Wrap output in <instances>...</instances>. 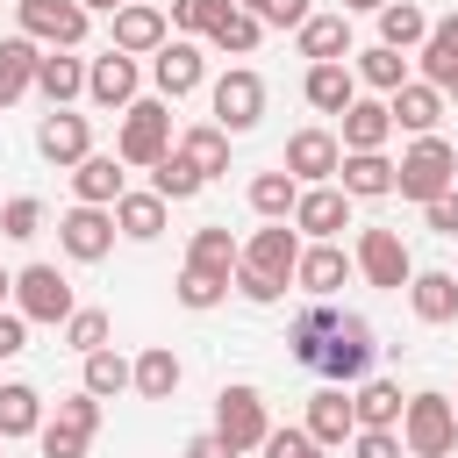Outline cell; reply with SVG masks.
Listing matches in <instances>:
<instances>
[{
  "label": "cell",
  "mask_w": 458,
  "mask_h": 458,
  "mask_svg": "<svg viewBox=\"0 0 458 458\" xmlns=\"http://www.w3.org/2000/svg\"><path fill=\"white\" fill-rule=\"evenodd\" d=\"M358 272H365L372 286H386V293H401V286L415 279V265H408V243H401L394 229H365V236H358Z\"/></svg>",
  "instance_id": "12"
},
{
  "label": "cell",
  "mask_w": 458,
  "mask_h": 458,
  "mask_svg": "<svg viewBox=\"0 0 458 458\" xmlns=\"http://www.w3.org/2000/svg\"><path fill=\"white\" fill-rule=\"evenodd\" d=\"M422 215H429V229H437V236H458V186H451V193H437Z\"/></svg>",
  "instance_id": "51"
},
{
  "label": "cell",
  "mask_w": 458,
  "mask_h": 458,
  "mask_svg": "<svg viewBox=\"0 0 458 458\" xmlns=\"http://www.w3.org/2000/svg\"><path fill=\"white\" fill-rule=\"evenodd\" d=\"M79 7H86V14H93V7H107V14H122L129 0H79Z\"/></svg>",
  "instance_id": "55"
},
{
  "label": "cell",
  "mask_w": 458,
  "mask_h": 458,
  "mask_svg": "<svg viewBox=\"0 0 458 458\" xmlns=\"http://www.w3.org/2000/svg\"><path fill=\"white\" fill-rule=\"evenodd\" d=\"M293 36H301V57L308 64H344L351 57V14H308Z\"/></svg>",
  "instance_id": "19"
},
{
  "label": "cell",
  "mask_w": 458,
  "mask_h": 458,
  "mask_svg": "<svg viewBox=\"0 0 458 458\" xmlns=\"http://www.w3.org/2000/svg\"><path fill=\"white\" fill-rule=\"evenodd\" d=\"M14 315H29V322H72L79 315L72 308V279L57 265H21L14 272Z\"/></svg>",
  "instance_id": "6"
},
{
  "label": "cell",
  "mask_w": 458,
  "mask_h": 458,
  "mask_svg": "<svg viewBox=\"0 0 458 458\" xmlns=\"http://www.w3.org/2000/svg\"><path fill=\"white\" fill-rule=\"evenodd\" d=\"M401 451H408V444H401L394 429H358V437H351V458H401Z\"/></svg>",
  "instance_id": "49"
},
{
  "label": "cell",
  "mask_w": 458,
  "mask_h": 458,
  "mask_svg": "<svg viewBox=\"0 0 458 458\" xmlns=\"http://www.w3.org/2000/svg\"><path fill=\"white\" fill-rule=\"evenodd\" d=\"M458 186V150L444 143V136H415V150L394 165V193L401 200H437V193H451Z\"/></svg>",
  "instance_id": "2"
},
{
  "label": "cell",
  "mask_w": 458,
  "mask_h": 458,
  "mask_svg": "<svg viewBox=\"0 0 458 458\" xmlns=\"http://www.w3.org/2000/svg\"><path fill=\"white\" fill-rule=\"evenodd\" d=\"M401 444H408L415 458H451V444H458V408H451V394H408Z\"/></svg>",
  "instance_id": "3"
},
{
  "label": "cell",
  "mask_w": 458,
  "mask_h": 458,
  "mask_svg": "<svg viewBox=\"0 0 458 458\" xmlns=\"http://www.w3.org/2000/svg\"><path fill=\"white\" fill-rule=\"evenodd\" d=\"M265 458H329V451H322L308 429H272V437H265Z\"/></svg>",
  "instance_id": "46"
},
{
  "label": "cell",
  "mask_w": 458,
  "mask_h": 458,
  "mask_svg": "<svg viewBox=\"0 0 458 458\" xmlns=\"http://www.w3.org/2000/svg\"><path fill=\"white\" fill-rule=\"evenodd\" d=\"M351 408H358V429H394V422L408 415V401H401L394 379H365V386L351 394Z\"/></svg>",
  "instance_id": "32"
},
{
  "label": "cell",
  "mask_w": 458,
  "mask_h": 458,
  "mask_svg": "<svg viewBox=\"0 0 458 458\" xmlns=\"http://www.w3.org/2000/svg\"><path fill=\"white\" fill-rule=\"evenodd\" d=\"M186 458H236V451H229V437H215V429H200V437L186 444Z\"/></svg>",
  "instance_id": "53"
},
{
  "label": "cell",
  "mask_w": 458,
  "mask_h": 458,
  "mask_svg": "<svg viewBox=\"0 0 458 458\" xmlns=\"http://www.w3.org/2000/svg\"><path fill=\"white\" fill-rule=\"evenodd\" d=\"M386 107H394V129H408V136H437V122H444V93L429 79H408Z\"/></svg>",
  "instance_id": "20"
},
{
  "label": "cell",
  "mask_w": 458,
  "mask_h": 458,
  "mask_svg": "<svg viewBox=\"0 0 458 458\" xmlns=\"http://www.w3.org/2000/svg\"><path fill=\"white\" fill-rule=\"evenodd\" d=\"M172 293H179V308H193V315H200V308H215V301L229 293V279H215V272H193V265H186Z\"/></svg>",
  "instance_id": "44"
},
{
  "label": "cell",
  "mask_w": 458,
  "mask_h": 458,
  "mask_svg": "<svg viewBox=\"0 0 458 458\" xmlns=\"http://www.w3.org/2000/svg\"><path fill=\"white\" fill-rule=\"evenodd\" d=\"M286 344H293V358H301L308 372H322V379H336V386H351V379L372 372V322H365V315H344V308H329V301H308V308L293 315Z\"/></svg>",
  "instance_id": "1"
},
{
  "label": "cell",
  "mask_w": 458,
  "mask_h": 458,
  "mask_svg": "<svg viewBox=\"0 0 458 458\" xmlns=\"http://www.w3.org/2000/svg\"><path fill=\"white\" fill-rule=\"evenodd\" d=\"M107 50H122V57H143V50H150V57H157V50H165V14L143 7V0H129V7L114 14V43H107Z\"/></svg>",
  "instance_id": "18"
},
{
  "label": "cell",
  "mask_w": 458,
  "mask_h": 458,
  "mask_svg": "<svg viewBox=\"0 0 458 458\" xmlns=\"http://www.w3.org/2000/svg\"><path fill=\"white\" fill-rule=\"evenodd\" d=\"M386 0H344V14H379Z\"/></svg>",
  "instance_id": "54"
},
{
  "label": "cell",
  "mask_w": 458,
  "mask_h": 458,
  "mask_svg": "<svg viewBox=\"0 0 458 458\" xmlns=\"http://www.w3.org/2000/svg\"><path fill=\"white\" fill-rule=\"evenodd\" d=\"M36 429H43V394L7 379L0 386V437H36Z\"/></svg>",
  "instance_id": "35"
},
{
  "label": "cell",
  "mask_w": 458,
  "mask_h": 458,
  "mask_svg": "<svg viewBox=\"0 0 458 458\" xmlns=\"http://www.w3.org/2000/svg\"><path fill=\"white\" fill-rule=\"evenodd\" d=\"M86 93H93V107H136V57H122V50L93 57L86 64Z\"/></svg>",
  "instance_id": "17"
},
{
  "label": "cell",
  "mask_w": 458,
  "mask_h": 458,
  "mask_svg": "<svg viewBox=\"0 0 458 458\" xmlns=\"http://www.w3.org/2000/svg\"><path fill=\"white\" fill-rule=\"evenodd\" d=\"M243 265H250V272H265V279H293V265H301V229L265 222V229L243 243Z\"/></svg>",
  "instance_id": "14"
},
{
  "label": "cell",
  "mask_w": 458,
  "mask_h": 458,
  "mask_svg": "<svg viewBox=\"0 0 458 458\" xmlns=\"http://www.w3.org/2000/svg\"><path fill=\"white\" fill-rule=\"evenodd\" d=\"M236 7H243V14H265V7H272V0H236Z\"/></svg>",
  "instance_id": "56"
},
{
  "label": "cell",
  "mask_w": 458,
  "mask_h": 458,
  "mask_svg": "<svg viewBox=\"0 0 458 458\" xmlns=\"http://www.w3.org/2000/svg\"><path fill=\"white\" fill-rule=\"evenodd\" d=\"M14 14H21V36L29 43H50V50H79L86 43V7L79 0H14Z\"/></svg>",
  "instance_id": "7"
},
{
  "label": "cell",
  "mask_w": 458,
  "mask_h": 458,
  "mask_svg": "<svg viewBox=\"0 0 458 458\" xmlns=\"http://www.w3.org/2000/svg\"><path fill=\"white\" fill-rule=\"evenodd\" d=\"M136 394H143V401H172V394H179V358H172V344H150V351L136 358Z\"/></svg>",
  "instance_id": "37"
},
{
  "label": "cell",
  "mask_w": 458,
  "mask_h": 458,
  "mask_svg": "<svg viewBox=\"0 0 458 458\" xmlns=\"http://www.w3.org/2000/svg\"><path fill=\"white\" fill-rule=\"evenodd\" d=\"M36 437H43V458H86V444H93V437H79V429H64V422H43Z\"/></svg>",
  "instance_id": "48"
},
{
  "label": "cell",
  "mask_w": 458,
  "mask_h": 458,
  "mask_svg": "<svg viewBox=\"0 0 458 458\" xmlns=\"http://www.w3.org/2000/svg\"><path fill=\"white\" fill-rule=\"evenodd\" d=\"M379 43H386V50H422V43H429V14H422L415 0H386V7H379Z\"/></svg>",
  "instance_id": "30"
},
{
  "label": "cell",
  "mask_w": 458,
  "mask_h": 458,
  "mask_svg": "<svg viewBox=\"0 0 458 458\" xmlns=\"http://www.w3.org/2000/svg\"><path fill=\"white\" fill-rule=\"evenodd\" d=\"M293 279H301L315 301H329V293L351 279V258H344L336 243H308V250H301V265H293Z\"/></svg>",
  "instance_id": "27"
},
{
  "label": "cell",
  "mask_w": 458,
  "mask_h": 458,
  "mask_svg": "<svg viewBox=\"0 0 458 458\" xmlns=\"http://www.w3.org/2000/svg\"><path fill=\"white\" fill-rule=\"evenodd\" d=\"M258 29H265L258 14H243V7H229V14H222V21L208 29V43H215V50H229V57H250V50H258Z\"/></svg>",
  "instance_id": "41"
},
{
  "label": "cell",
  "mask_w": 458,
  "mask_h": 458,
  "mask_svg": "<svg viewBox=\"0 0 458 458\" xmlns=\"http://www.w3.org/2000/svg\"><path fill=\"white\" fill-rule=\"evenodd\" d=\"M336 165H344V143H336L329 129H293V136H286V172H293L301 186H329Z\"/></svg>",
  "instance_id": "10"
},
{
  "label": "cell",
  "mask_w": 458,
  "mask_h": 458,
  "mask_svg": "<svg viewBox=\"0 0 458 458\" xmlns=\"http://www.w3.org/2000/svg\"><path fill=\"white\" fill-rule=\"evenodd\" d=\"M308 14H315V7H308V0H272V7H265V14H258V21H272V29H301V21H308Z\"/></svg>",
  "instance_id": "52"
},
{
  "label": "cell",
  "mask_w": 458,
  "mask_h": 458,
  "mask_svg": "<svg viewBox=\"0 0 458 458\" xmlns=\"http://www.w3.org/2000/svg\"><path fill=\"white\" fill-rule=\"evenodd\" d=\"M122 386H136V365H129L122 351H93V358H86V394L107 401V394H122Z\"/></svg>",
  "instance_id": "40"
},
{
  "label": "cell",
  "mask_w": 458,
  "mask_h": 458,
  "mask_svg": "<svg viewBox=\"0 0 458 458\" xmlns=\"http://www.w3.org/2000/svg\"><path fill=\"white\" fill-rule=\"evenodd\" d=\"M7 293H14V272H0V301H7Z\"/></svg>",
  "instance_id": "57"
},
{
  "label": "cell",
  "mask_w": 458,
  "mask_h": 458,
  "mask_svg": "<svg viewBox=\"0 0 458 458\" xmlns=\"http://www.w3.org/2000/svg\"><path fill=\"white\" fill-rule=\"evenodd\" d=\"M336 179H344L351 200H379V193H394V157L386 150H344Z\"/></svg>",
  "instance_id": "21"
},
{
  "label": "cell",
  "mask_w": 458,
  "mask_h": 458,
  "mask_svg": "<svg viewBox=\"0 0 458 458\" xmlns=\"http://www.w3.org/2000/svg\"><path fill=\"white\" fill-rule=\"evenodd\" d=\"M0 444H7V437H0Z\"/></svg>",
  "instance_id": "60"
},
{
  "label": "cell",
  "mask_w": 458,
  "mask_h": 458,
  "mask_svg": "<svg viewBox=\"0 0 458 458\" xmlns=\"http://www.w3.org/2000/svg\"><path fill=\"white\" fill-rule=\"evenodd\" d=\"M186 265H193V272H215V279H236V265H243V243H236L222 222H208V229H193V243H186Z\"/></svg>",
  "instance_id": "25"
},
{
  "label": "cell",
  "mask_w": 458,
  "mask_h": 458,
  "mask_svg": "<svg viewBox=\"0 0 458 458\" xmlns=\"http://www.w3.org/2000/svg\"><path fill=\"white\" fill-rule=\"evenodd\" d=\"M107 329H114V322H107L100 308H79V315L64 322V344H72L79 358H93V351H107Z\"/></svg>",
  "instance_id": "42"
},
{
  "label": "cell",
  "mask_w": 458,
  "mask_h": 458,
  "mask_svg": "<svg viewBox=\"0 0 458 458\" xmlns=\"http://www.w3.org/2000/svg\"><path fill=\"white\" fill-rule=\"evenodd\" d=\"M21 351H29V315L0 308V358H21Z\"/></svg>",
  "instance_id": "50"
},
{
  "label": "cell",
  "mask_w": 458,
  "mask_h": 458,
  "mask_svg": "<svg viewBox=\"0 0 458 458\" xmlns=\"http://www.w3.org/2000/svg\"><path fill=\"white\" fill-rule=\"evenodd\" d=\"M308 437H315L322 451H336V444H351V437H358V408H351V394H344V386H322V394L308 401Z\"/></svg>",
  "instance_id": "16"
},
{
  "label": "cell",
  "mask_w": 458,
  "mask_h": 458,
  "mask_svg": "<svg viewBox=\"0 0 458 458\" xmlns=\"http://www.w3.org/2000/svg\"><path fill=\"white\" fill-rule=\"evenodd\" d=\"M451 93H458V86H451Z\"/></svg>",
  "instance_id": "59"
},
{
  "label": "cell",
  "mask_w": 458,
  "mask_h": 458,
  "mask_svg": "<svg viewBox=\"0 0 458 458\" xmlns=\"http://www.w3.org/2000/svg\"><path fill=\"white\" fill-rule=\"evenodd\" d=\"M36 150H43L50 165H86V157H93V122L72 114V107H57V114L36 129Z\"/></svg>",
  "instance_id": "13"
},
{
  "label": "cell",
  "mask_w": 458,
  "mask_h": 458,
  "mask_svg": "<svg viewBox=\"0 0 458 458\" xmlns=\"http://www.w3.org/2000/svg\"><path fill=\"white\" fill-rule=\"evenodd\" d=\"M386 136H394V107L386 100H351L344 107V150H386Z\"/></svg>",
  "instance_id": "23"
},
{
  "label": "cell",
  "mask_w": 458,
  "mask_h": 458,
  "mask_svg": "<svg viewBox=\"0 0 458 458\" xmlns=\"http://www.w3.org/2000/svg\"><path fill=\"white\" fill-rule=\"evenodd\" d=\"M293 229L315 236V243H336V229H351V193H344V186H301Z\"/></svg>",
  "instance_id": "11"
},
{
  "label": "cell",
  "mask_w": 458,
  "mask_h": 458,
  "mask_svg": "<svg viewBox=\"0 0 458 458\" xmlns=\"http://www.w3.org/2000/svg\"><path fill=\"white\" fill-rule=\"evenodd\" d=\"M243 301H258V308H272L279 293H286V279H265V272H250V265H236V279H229Z\"/></svg>",
  "instance_id": "47"
},
{
  "label": "cell",
  "mask_w": 458,
  "mask_h": 458,
  "mask_svg": "<svg viewBox=\"0 0 458 458\" xmlns=\"http://www.w3.org/2000/svg\"><path fill=\"white\" fill-rule=\"evenodd\" d=\"M422 79H429L437 93H451V86H458V14L429 21V43H422Z\"/></svg>",
  "instance_id": "28"
},
{
  "label": "cell",
  "mask_w": 458,
  "mask_h": 458,
  "mask_svg": "<svg viewBox=\"0 0 458 458\" xmlns=\"http://www.w3.org/2000/svg\"><path fill=\"white\" fill-rule=\"evenodd\" d=\"M0 236H7V243L43 236V200H29V193H21V200H7V208H0Z\"/></svg>",
  "instance_id": "43"
},
{
  "label": "cell",
  "mask_w": 458,
  "mask_h": 458,
  "mask_svg": "<svg viewBox=\"0 0 458 458\" xmlns=\"http://www.w3.org/2000/svg\"><path fill=\"white\" fill-rule=\"evenodd\" d=\"M293 200H301V179L279 165V172H258L250 179V208L265 215V222H293Z\"/></svg>",
  "instance_id": "34"
},
{
  "label": "cell",
  "mask_w": 458,
  "mask_h": 458,
  "mask_svg": "<svg viewBox=\"0 0 458 458\" xmlns=\"http://www.w3.org/2000/svg\"><path fill=\"white\" fill-rule=\"evenodd\" d=\"M301 93H308V107H322V114H344V107L358 100V72H351V64H308Z\"/></svg>",
  "instance_id": "26"
},
{
  "label": "cell",
  "mask_w": 458,
  "mask_h": 458,
  "mask_svg": "<svg viewBox=\"0 0 458 458\" xmlns=\"http://www.w3.org/2000/svg\"><path fill=\"white\" fill-rule=\"evenodd\" d=\"M114 157H122V165H157V157H172V107H165V100H136V107H122Z\"/></svg>",
  "instance_id": "4"
},
{
  "label": "cell",
  "mask_w": 458,
  "mask_h": 458,
  "mask_svg": "<svg viewBox=\"0 0 458 458\" xmlns=\"http://www.w3.org/2000/svg\"><path fill=\"white\" fill-rule=\"evenodd\" d=\"M258 114H265V79H258L250 64L222 72V79H215V129L243 136V129H258Z\"/></svg>",
  "instance_id": "8"
},
{
  "label": "cell",
  "mask_w": 458,
  "mask_h": 458,
  "mask_svg": "<svg viewBox=\"0 0 458 458\" xmlns=\"http://www.w3.org/2000/svg\"><path fill=\"white\" fill-rule=\"evenodd\" d=\"M150 79H157V93H165V100H186V93L208 79V57L179 36V43H165V50L150 57Z\"/></svg>",
  "instance_id": "15"
},
{
  "label": "cell",
  "mask_w": 458,
  "mask_h": 458,
  "mask_svg": "<svg viewBox=\"0 0 458 458\" xmlns=\"http://www.w3.org/2000/svg\"><path fill=\"white\" fill-rule=\"evenodd\" d=\"M215 437H229V451H258L272 437V415H265V394L258 386H222L215 394Z\"/></svg>",
  "instance_id": "5"
},
{
  "label": "cell",
  "mask_w": 458,
  "mask_h": 458,
  "mask_svg": "<svg viewBox=\"0 0 458 458\" xmlns=\"http://www.w3.org/2000/svg\"><path fill=\"white\" fill-rule=\"evenodd\" d=\"M408 308H415V322H458V272H415L408 279Z\"/></svg>",
  "instance_id": "22"
},
{
  "label": "cell",
  "mask_w": 458,
  "mask_h": 458,
  "mask_svg": "<svg viewBox=\"0 0 458 458\" xmlns=\"http://www.w3.org/2000/svg\"><path fill=\"white\" fill-rule=\"evenodd\" d=\"M57 243H64V258L100 265L114 250V208H72V215H57Z\"/></svg>",
  "instance_id": "9"
},
{
  "label": "cell",
  "mask_w": 458,
  "mask_h": 458,
  "mask_svg": "<svg viewBox=\"0 0 458 458\" xmlns=\"http://www.w3.org/2000/svg\"><path fill=\"white\" fill-rule=\"evenodd\" d=\"M451 408H458V394H451Z\"/></svg>",
  "instance_id": "58"
},
{
  "label": "cell",
  "mask_w": 458,
  "mask_h": 458,
  "mask_svg": "<svg viewBox=\"0 0 458 458\" xmlns=\"http://www.w3.org/2000/svg\"><path fill=\"white\" fill-rule=\"evenodd\" d=\"M36 93H43L50 107L79 100V93H86V64H79V57H64V50H43V64H36Z\"/></svg>",
  "instance_id": "31"
},
{
  "label": "cell",
  "mask_w": 458,
  "mask_h": 458,
  "mask_svg": "<svg viewBox=\"0 0 458 458\" xmlns=\"http://www.w3.org/2000/svg\"><path fill=\"white\" fill-rule=\"evenodd\" d=\"M358 79H365L372 93H386V100H394V93L408 86V57H401V50H386V43H372V50H358Z\"/></svg>",
  "instance_id": "38"
},
{
  "label": "cell",
  "mask_w": 458,
  "mask_h": 458,
  "mask_svg": "<svg viewBox=\"0 0 458 458\" xmlns=\"http://www.w3.org/2000/svg\"><path fill=\"white\" fill-rule=\"evenodd\" d=\"M36 64H43V50H36L29 36H7V43H0V107H14V100L36 86Z\"/></svg>",
  "instance_id": "29"
},
{
  "label": "cell",
  "mask_w": 458,
  "mask_h": 458,
  "mask_svg": "<svg viewBox=\"0 0 458 458\" xmlns=\"http://www.w3.org/2000/svg\"><path fill=\"white\" fill-rule=\"evenodd\" d=\"M179 157L200 172V179H215V172H229V129H215V122H200V129H186L179 136Z\"/></svg>",
  "instance_id": "33"
},
{
  "label": "cell",
  "mask_w": 458,
  "mask_h": 458,
  "mask_svg": "<svg viewBox=\"0 0 458 458\" xmlns=\"http://www.w3.org/2000/svg\"><path fill=\"white\" fill-rule=\"evenodd\" d=\"M72 193H79V208H114L129 186H122V157H86V165H72Z\"/></svg>",
  "instance_id": "24"
},
{
  "label": "cell",
  "mask_w": 458,
  "mask_h": 458,
  "mask_svg": "<svg viewBox=\"0 0 458 458\" xmlns=\"http://www.w3.org/2000/svg\"><path fill=\"white\" fill-rule=\"evenodd\" d=\"M200 186H208V179H200V172H193V165H186V157H179V150H172V157H157V165H150V193H157V200H193V193H200Z\"/></svg>",
  "instance_id": "39"
},
{
  "label": "cell",
  "mask_w": 458,
  "mask_h": 458,
  "mask_svg": "<svg viewBox=\"0 0 458 458\" xmlns=\"http://www.w3.org/2000/svg\"><path fill=\"white\" fill-rule=\"evenodd\" d=\"M236 0H172V29H186V36H208L222 14H229Z\"/></svg>",
  "instance_id": "45"
},
{
  "label": "cell",
  "mask_w": 458,
  "mask_h": 458,
  "mask_svg": "<svg viewBox=\"0 0 458 458\" xmlns=\"http://www.w3.org/2000/svg\"><path fill=\"white\" fill-rule=\"evenodd\" d=\"M165 208H172V200H157V193H122V200H114V229L136 236V243H150V236L165 229Z\"/></svg>",
  "instance_id": "36"
}]
</instances>
